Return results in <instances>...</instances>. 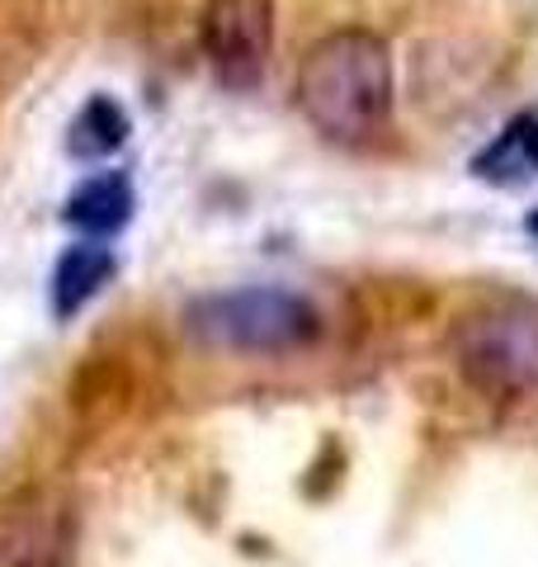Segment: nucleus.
Wrapping results in <instances>:
<instances>
[{
    "mask_svg": "<svg viewBox=\"0 0 538 567\" xmlns=\"http://www.w3.org/2000/svg\"><path fill=\"white\" fill-rule=\"evenodd\" d=\"M298 110L321 137L369 142L392 114V58L369 29H335L298 66Z\"/></svg>",
    "mask_w": 538,
    "mask_h": 567,
    "instance_id": "nucleus-1",
    "label": "nucleus"
},
{
    "mask_svg": "<svg viewBox=\"0 0 538 567\" xmlns=\"http://www.w3.org/2000/svg\"><path fill=\"white\" fill-rule=\"evenodd\" d=\"M189 336L204 346L237 350V354H283L302 350L321 336V312L293 289L256 284V289H227L199 298L189 312Z\"/></svg>",
    "mask_w": 538,
    "mask_h": 567,
    "instance_id": "nucleus-2",
    "label": "nucleus"
},
{
    "mask_svg": "<svg viewBox=\"0 0 538 567\" xmlns=\"http://www.w3.org/2000/svg\"><path fill=\"white\" fill-rule=\"evenodd\" d=\"M454 360L463 379L492 398L538 393V303H492L477 308L454 331Z\"/></svg>",
    "mask_w": 538,
    "mask_h": 567,
    "instance_id": "nucleus-3",
    "label": "nucleus"
},
{
    "mask_svg": "<svg viewBox=\"0 0 538 567\" xmlns=\"http://www.w3.org/2000/svg\"><path fill=\"white\" fill-rule=\"evenodd\" d=\"M199 48L227 91H256L275 52L269 0H208L199 14Z\"/></svg>",
    "mask_w": 538,
    "mask_h": 567,
    "instance_id": "nucleus-4",
    "label": "nucleus"
},
{
    "mask_svg": "<svg viewBox=\"0 0 538 567\" xmlns=\"http://www.w3.org/2000/svg\"><path fill=\"white\" fill-rule=\"evenodd\" d=\"M133 181L123 171H95V175H85V181L66 194V208H62V218L66 227H76V233L85 237H114L128 227L133 218Z\"/></svg>",
    "mask_w": 538,
    "mask_h": 567,
    "instance_id": "nucleus-5",
    "label": "nucleus"
},
{
    "mask_svg": "<svg viewBox=\"0 0 538 567\" xmlns=\"http://www.w3.org/2000/svg\"><path fill=\"white\" fill-rule=\"evenodd\" d=\"M114 270H118L114 251H110V246H100L95 237L66 246V251L58 256V265H52V312H58V317H76L90 298H95L104 284L114 279Z\"/></svg>",
    "mask_w": 538,
    "mask_h": 567,
    "instance_id": "nucleus-6",
    "label": "nucleus"
},
{
    "mask_svg": "<svg viewBox=\"0 0 538 567\" xmlns=\"http://www.w3.org/2000/svg\"><path fill=\"white\" fill-rule=\"evenodd\" d=\"M128 114H123V104L110 100V95H95L81 104V114L71 118L66 128V152L76 156V162H104L110 152H118L123 142H128Z\"/></svg>",
    "mask_w": 538,
    "mask_h": 567,
    "instance_id": "nucleus-7",
    "label": "nucleus"
},
{
    "mask_svg": "<svg viewBox=\"0 0 538 567\" xmlns=\"http://www.w3.org/2000/svg\"><path fill=\"white\" fill-rule=\"evenodd\" d=\"M519 166L538 171V118H519L515 128H506V137H500L492 152H482L473 171H477V175H487V181H500V185H506V181H510V171H519Z\"/></svg>",
    "mask_w": 538,
    "mask_h": 567,
    "instance_id": "nucleus-8",
    "label": "nucleus"
},
{
    "mask_svg": "<svg viewBox=\"0 0 538 567\" xmlns=\"http://www.w3.org/2000/svg\"><path fill=\"white\" fill-rule=\"evenodd\" d=\"M529 233H534V237H538V208H534V213H529Z\"/></svg>",
    "mask_w": 538,
    "mask_h": 567,
    "instance_id": "nucleus-9",
    "label": "nucleus"
}]
</instances>
